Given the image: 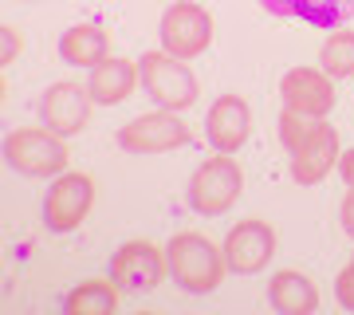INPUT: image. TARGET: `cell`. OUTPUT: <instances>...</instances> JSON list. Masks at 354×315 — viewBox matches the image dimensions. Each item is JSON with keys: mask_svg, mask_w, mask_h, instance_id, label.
Segmentation results:
<instances>
[{"mask_svg": "<svg viewBox=\"0 0 354 315\" xmlns=\"http://www.w3.org/2000/svg\"><path fill=\"white\" fill-rule=\"evenodd\" d=\"M165 249L150 240H127L122 249L111 256V280L122 291H153L165 280Z\"/></svg>", "mask_w": 354, "mask_h": 315, "instance_id": "9c48e42d", "label": "cell"}, {"mask_svg": "<svg viewBox=\"0 0 354 315\" xmlns=\"http://www.w3.org/2000/svg\"><path fill=\"white\" fill-rule=\"evenodd\" d=\"M169 4H174V0H169Z\"/></svg>", "mask_w": 354, "mask_h": 315, "instance_id": "484cf974", "label": "cell"}, {"mask_svg": "<svg viewBox=\"0 0 354 315\" xmlns=\"http://www.w3.org/2000/svg\"><path fill=\"white\" fill-rule=\"evenodd\" d=\"M339 221H342V233L346 237H354V189L342 197V205H339Z\"/></svg>", "mask_w": 354, "mask_h": 315, "instance_id": "603a6c76", "label": "cell"}, {"mask_svg": "<svg viewBox=\"0 0 354 315\" xmlns=\"http://www.w3.org/2000/svg\"><path fill=\"white\" fill-rule=\"evenodd\" d=\"M0 39H4V51H0V63H12L20 55V36H16V28H0Z\"/></svg>", "mask_w": 354, "mask_h": 315, "instance_id": "7402d4cb", "label": "cell"}, {"mask_svg": "<svg viewBox=\"0 0 354 315\" xmlns=\"http://www.w3.org/2000/svg\"><path fill=\"white\" fill-rule=\"evenodd\" d=\"M225 260H228V272L236 276H256L264 272L268 260L276 256V228L260 221V217H248V221H236L228 228L225 237Z\"/></svg>", "mask_w": 354, "mask_h": 315, "instance_id": "ba28073f", "label": "cell"}, {"mask_svg": "<svg viewBox=\"0 0 354 315\" xmlns=\"http://www.w3.org/2000/svg\"><path fill=\"white\" fill-rule=\"evenodd\" d=\"M4 162L24 177H59L67 170V142L48 126H20L4 138Z\"/></svg>", "mask_w": 354, "mask_h": 315, "instance_id": "277c9868", "label": "cell"}, {"mask_svg": "<svg viewBox=\"0 0 354 315\" xmlns=\"http://www.w3.org/2000/svg\"><path fill=\"white\" fill-rule=\"evenodd\" d=\"M138 79L142 91L150 95L162 111H189L197 95H201V83L189 71V63L169 55V51H142L138 60Z\"/></svg>", "mask_w": 354, "mask_h": 315, "instance_id": "3957f363", "label": "cell"}, {"mask_svg": "<svg viewBox=\"0 0 354 315\" xmlns=\"http://www.w3.org/2000/svg\"><path fill=\"white\" fill-rule=\"evenodd\" d=\"M118 284L114 280H83L64 296L67 315H114L118 312Z\"/></svg>", "mask_w": 354, "mask_h": 315, "instance_id": "ac0fdd59", "label": "cell"}, {"mask_svg": "<svg viewBox=\"0 0 354 315\" xmlns=\"http://www.w3.org/2000/svg\"><path fill=\"white\" fill-rule=\"evenodd\" d=\"M268 303L279 315H311L319 307V288L311 276L295 272V268H283L268 280Z\"/></svg>", "mask_w": 354, "mask_h": 315, "instance_id": "2e32d148", "label": "cell"}, {"mask_svg": "<svg viewBox=\"0 0 354 315\" xmlns=\"http://www.w3.org/2000/svg\"><path fill=\"white\" fill-rule=\"evenodd\" d=\"M260 8L283 20L319 28V32H335L354 16V0H260Z\"/></svg>", "mask_w": 354, "mask_h": 315, "instance_id": "4fadbf2b", "label": "cell"}, {"mask_svg": "<svg viewBox=\"0 0 354 315\" xmlns=\"http://www.w3.org/2000/svg\"><path fill=\"white\" fill-rule=\"evenodd\" d=\"M138 63L134 60H118V55H106L99 67H91V79H87V91L91 99L99 102V107H118V102H127L138 87Z\"/></svg>", "mask_w": 354, "mask_h": 315, "instance_id": "9a60e30c", "label": "cell"}, {"mask_svg": "<svg viewBox=\"0 0 354 315\" xmlns=\"http://www.w3.org/2000/svg\"><path fill=\"white\" fill-rule=\"evenodd\" d=\"M205 138L221 154H236L252 138V107L241 95H221L205 114Z\"/></svg>", "mask_w": 354, "mask_h": 315, "instance_id": "7c38bea8", "label": "cell"}, {"mask_svg": "<svg viewBox=\"0 0 354 315\" xmlns=\"http://www.w3.org/2000/svg\"><path fill=\"white\" fill-rule=\"evenodd\" d=\"M319 67L330 79H351L354 75V32H330L323 51H319Z\"/></svg>", "mask_w": 354, "mask_h": 315, "instance_id": "ffe728a7", "label": "cell"}, {"mask_svg": "<svg viewBox=\"0 0 354 315\" xmlns=\"http://www.w3.org/2000/svg\"><path fill=\"white\" fill-rule=\"evenodd\" d=\"M118 150L127 154H138V158H150V154H169L177 146L189 142V126L177 118V111H150V114H138L130 118L127 126H118Z\"/></svg>", "mask_w": 354, "mask_h": 315, "instance_id": "8992f818", "label": "cell"}, {"mask_svg": "<svg viewBox=\"0 0 354 315\" xmlns=\"http://www.w3.org/2000/svg\"><path fill=\"white\" fill-rule=\"evenodd\" d=\"M95 205V181L87 174H59L44 197V225L48 233H75Z\"/></svg>", "mask_w": 354, "mask_h": 315, "instance_id": "52a82bcc", "label": "cell"}, {"mask_svg": "<svg viewBox=\"0 0 354 315\" xmlns=\"http://www.w3.org/2000/svg\"><path fill=\"white\" fill-rule=\"evenodd\" d=\"M165 264L177 288H185L189 296H209L221 288V280L228 272L225 249H216L205 233H177L165 244Z\"/></svg>", "mask_w": 354, "mask_h": 315, "instance_id": "6da1fadb", "label": "cell"}, {"mask_svg": "<svg viewBox=\"0 0 354 315\" xmlns=\"http://www.w3.org/2000/svg\"><path fill=\"white\" fill-rule=\"evenodd\" d=\"M339 177L354 189V146H351V150H342V154H339Z\"/></svg>", "mask_w": 354, "mask_h": 315, "instance_id": "cb8c5ba5", "label": "cell"}, {"mask_svg": "<svg viewBox=\"0 0 354 315\" xmlns=\"http://www.w3.org/2000/svg\"><path fill=\"white\" fill-rule=\"evenodd\" d=\"M111 55V39L99 24H71L59 36V60L67 67H99L102 60Z\"/></svg>", "mask_w": 354, "mask_h": 315, "instance_id": "e0dca14e", "label": "cell"}, {"mask_svg": "<svg viewBox=\"0 0 354 315\" xmlns=\"http://www.w3.org/2000/svg\"><path fill=\"white\" fill-rule=\"evenodd\" d=\"M244 193V170L241 162L232 158V154H221L216 150L213 158H205L189 177V189H185V197H189V209L201 217H221L228 213L232 205L241 201Z\"/></svg>", "mask_w": 354, "mask_h": 315, "instance_id": "7a4b0ae2", "label": "cell"}, {"mask_svg": "<svg viewBox=\"0 0 354 315\" xmlns=\"http://www.w3.org/2000/svg\"><path fill=\"white\" fill-rule=\"evenodd\" d=\"M91 107H95L91 91L64 79V83H51L44 91V99H39V123L48 126V130H55L59 138H75V134L87 130Z\"/></svg>", "mask_w": 354, "mask_h": 315, "instance_id": "30bf717a", "label": "cell"}, {"mask_svg": "<svg viewBox=\"0 0 354 315\" xmlns=\"http://www.w3.org/2000/svg\"><path fill=\"white\" fill-rule=\"evenodd\" d=\"M279 99L291 111L315 114V118H327L335 111V79L323 71V67H291L279 79Z\"/></svg>", "mask_w": 354, "mask_h": 315, "instance_id": "8fae6325", "label": "cell"}, {"mask_svg": "<svg viewBox=\"0 0 354 315\" xmlns=\"http://www.w3.org/2000/svg\"><path fill=\"white\" fill-rule=\"evenodd\" d=\"M323 126H327V118H315V114H304V111H291V107H283L279 111V142H283V150L295 154L304 150L307 142H315L319 134H323Z\"/></svg>", "mask_w": 354, "mask_h": 315, "instance_id": "d6986e66", "label": "cell"}, {"mask_svg": "<svg viewBox=\"0 0 354 315\" xmlns=\"http://www.w3.org/2000/svg\"><path fill=\"white\" fill-rule=\"evenodd\" d=\"M351 260H354V252H351Z\"/></svg>", "mask_w": 354, "mask_h": 315, "instance_id": "d4e9b609", "label": "cell"}, {"mask_svg": "<svg viewBox=\"0 0 354 315\" xmlns=\"http://www.w3.org/2000/svg\"><path fill=\"white\" fill-rule=\"evenodd\" d=\"M158 39H162V51L177 60H197L213 44V12L193 0H174L158 20Z\"/></svg>", "mask_w": 354, "mask_h": 315, "instance_id": "5b68a950", "label": "cell"}, {"mask_svg": "<svg viewBox=\"0 0 354 315\" xmlns=\"http://www.w3.org/2000/svg\"><path fill=\"white\" fill-rule=\"evenodd\" d=\"M339 130L335 126H323V134H319L315 142H307L304 150L291 154V181L295 186H319L323 177L330 174V170H339Z\"/></svg>", "mask_w": 354, "mask_h": 315, "instance_id": "5bb4252c", "label": "cell"}, {"mask_svg": "<svg viewBox=\"0 0 354 315\" xmlns=\"http://www.w3.org/2000/svg\"><path fill=\"white\" fill-rule=\"evenodd\" d=\"M335 300H339L342 312H354V260L335 276Z\"/></svg>", "mask_w": 354, "mask_h": 315, "instance_id": "44dd1931", "label": "cell"}]
</instances>
